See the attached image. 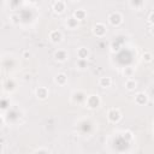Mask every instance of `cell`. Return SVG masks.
I'll list each match as a JSON object with an SVG mask.
<instances>
[{"label":"cell","mask_w":154,"mask_h":154,"mask_svg":"<svg viewBox=\"0 0 154 154\" xmlns=\"http://www.w3.org/2000/svg\"><path fill=\"white\" fill-rule=\"evenodd\" d=\"M36 154H48V152L46 149H40V150L36 152Z\"/></svg>","instance_id":"obj_24"},{"label":"cell","mask_w":154,"mask_h":154,"mask_svg":"<svg viewBox=\"0 0 154 154\" xmlns=\"http://www.w3.org/2000/svg\"><path fill=\"white\" fill-rule=\"evenodd\" d=\"M124 137H125L126 140H131V138H132V134H131L130 131H125V132H124Z\"/></svg>","instance_id":"obj_22"},{"label":"cell","mask_w":154,"mask_h":154,"mask_svg":"<svg viewBox=\"0 0 154 154\" xmlns=\"http://www.w3.org/2000/svg\"><path fill=\"white\" fill-rule=\"evenodd\" d=\"M67 57H69V54H67V52L64 51V49H58V51H55V53H54V59H55L57 61H65V60L67 59Z\"/></svg>","instance_id":"obj_6"},{"label":"cell","mask_w":154,"mask_h":154,"mask_svg":"<svg viewBox=\"0 0 154 154\" xmlns=\"http://www.w3.org/2000/svg\"><path fill=\"white\" fill-rule=\"evenodd\" d=\"M136 85H137V82L134 79V78H128L126 82H125V88L128 90H135L136 89Z\"/></svg>","instance_id":"obj_13"},{"label":"cell","mask_w":154,"mask_h":154,"mask_svg":"<svg viewBox=\"0 0 154 154\" xmlns=\"http://www.w3.org/2000/svg\"><path fill=\"white\" fill-rule=\"evenodd\" d=\"M100 103H101V100H100L99 95L93 94V95H89V96L85 99V105H87V107H89V108H91V109L97 108V107L100 106Z\"/></svg>","instance_id":"obj_1"},{"label":"cell","mask_w":154,"mask_h":154,"mask_svg":"<svg viewBox=\"0 0 154 154\" xmlns=\"http://www.w3.org/2000/svg\"><path fill=\"white\" fill-rule=\"evenodd\" d=\"M88 55H89V51L85 48V47H79L77 49V57L78 59H88Z\"/></svg>","instance_id":"obj_11"},{"label":"cell","mask_w":154,"mask_h":154,"mask_svg":"<svg viewBox=\"0 0 154 154\" xmlns=\"http://www.w3.org/2000/svg\"><path fill=\"white\" fill-rule=\"evenodd\" d=\"M49 40L53 43H58V42H60L63 40V34L59 30H52L49 32Z\"/></svg>","instance_id":"obj_5"},{"label":"cell","mask_w":154,"mask_h":154,"mask_svg":"<svg viewBox=\"0 0 154 154\" xmlns=\"http://www.w3.org/2000/svg\"><path fill=\"white\" fill-rule=\"evenodd\" d=\"M54 81H55L57 84H59V85H64V84L67 82V76H66L65 73L60 72V73H58V75L55 76Z\"/></svg>","instance_id":"obj_10"},{"label":"cell","mask_w":154,"mask_h":154,"mask_svg":"<svg viewBox=\"0 0 154 154\" xmlns=\"http://www.w3.org/2000/svg\"><path fill=\"white\" fill-rule=\"evenodd\" d=\"M122 20H123V17H122V14L119 13V12H112L109 16H108V22H109V24H112L113 26H118L120 23H122Z\"/></svg>","instance_id":"obj_3"},{"label":"cell","mask_w":154,"mask_h":154,"mask_svg":"<svg viewBox=\"0 0 154 154\" xmlns=\"http://www.w3.org/2000/svg\"><path fill=\"white\" fill-rule=\"evenodd\" d=\"M123 73H124V76H125V77L131 78V77H132V75H134V69H132L131 66H128V67H125V69L123 70Z\"/></svg>","instance_id":"obj_16"},{"label":"cell","mask_w":154,"mask_h":154,"mask_svg":"<svg viewBox=\"0 0 154 154\" xmlns=\"http://www.w3.org/2000/svg\"><path fill=\"white\" fill-rule=\"evenodd\" d=\"M99 84H100V87H102V88H108V87H111V84H112V79H111V77H107V76L101 77V78L99 79Z\"/></svg>","instance_id":"obj_12"},{"label":"cell","mask_w":154,"mask_h":154,"mask_svg":"<svg viewBox=\"0 0 154 154\" xmlns=\"http://www.w3.org/2000/svg\"><path fill=\"white\" fill-rule=\"evenodd\" d=\"M148 20H149V23H150L152 25H154V11L149 13V16H148Z\"/></svg>","instance_id":"obj_19"},{"label":"cell","mask_w":154,"mask_h":154,"mask_svg":"<svg viewBox=\"0 0 154 154\" xmlns=\"http://www.w3.org/2000/svg\"><path fill=\"white\" fill-rule=\"evenodd\" d=\"M29 57H30V53H29V51H24V52H23V58L28 59Z\"/></svg>","instance_id":"obj_23"},{"label":"cell","mask_w":154,"mask_h":154,"mask_svg":"<svg viewBox=\"0 0 154 154\" xmlns=\"http://www.w3.org/2000/svg\"><path fill=\"white\" fill-rule=\"evenodd\" d=\"M77 65L79 69H84L87 66V60L85 59H78L77 60Z\"/></svg>","instance_id":"obj_18"},{"label":"cell","mask_w":154,"mask_h":154,"mask_svg":"<svg viewBox=\"0 0 154 154\" xmlns=\"http://www.w3.org/2000/svg\"><path fill=\"white\" fill-rule=\"evenodd\" d=\"M93 32L96 36H99V37L103 36L106 34V26H105V24L103 23H96L94 25V28H93Z\"/></svg>","instance_id":"obj_4"},{"label":"cell","mask_w":154,"mask_h":154,"mask_svg":"<svg viewBox=\"0 0 154 154\" xmlns=\"http://www.w3.org/2000/svg\"><path fill=\"white\" fill-rule=\"evenodd\" d=\"M53 10H54V12H57V13H61V12L65 10V2H64V1H60V0L54 1V2H53Z\"/></svg>","instance_id":"obj_9"},{"label":"cell","mask_w":154,"mask_h":154,"mask_svg":"<svg viewBox=\"0 0 154 154\" xmlns=\"http://www.w3.org/2000/svg\"><path fill=\"white\" fill-rule=\"evenodd\" d=\"M147 101H148L147 94H144V93H138V94H136V96H135V102H136L137 105H144V103H147Z\"/></svg>","instance_id":"obj_8"},{"label":"cell","mask_w":154,"mask_h":154,"mask_svg":"<svg viewBox=\"0 0 154 154\" xmlns=\"http://www.w3.org/2000/svg\"><path fill=\"white\" fill-rule=\"evenodd\" d=\"M143 59L146 60V61H152L153 60V55H152V53H149V52H144L143 53Z\"/></svg>","instance_id":"obj_17"},{"label":"cell","mask_w":154,"mask_h":154,"mask_svg":"<svg viewBox=\"0 0 154 154\" xmlns=\"http://www.w3.org/2000/svg\"><path fill=\"white\" fill-rule=\"evenodd\" d=\"M85 16H87V13H85V11H84V10H82V8L76 10V11L73 12V17H75L77 20H82V19H84V18H85Z\"/></svg>","instance_id":"obj_14"},{"label":"cell","mask_w":154,"mask_h":154,"mask_svg":"<svg viewBox=\"0 0 154 154\" xmlns=\"http://www.w3.org/2000/svg\"><path fill=\"white\" fill-rule=\"evenodd\" d=\"M120 154H125V153H120Z\"/></svg>","instance_id":"obj_26"},{"label":"cell","mask_w":154,"mask_h":154,"mask_svg":"<svg viewBox=\"0 0 154 154\" xmlns=\"http://www.w3.org/2000/svg\"><path fill=\"white\" fill-rule=\"evenodd\" d=\"M107 118L112 123H118L120 120V118H122V113H120V111L118 108H111L108 111V113H107Z\"/></svg>","instance_id":"obj_2"},{"label":"cell","mask_w":154,"mask_h":154,"mask_svg":"<svg viewBox=\"0 0 154 154\" xmlns=\"http://www.w3.org/2000/svg\"><path fill=\"white\" fill-rule=\"evenodd\" d=\"M130 5L131 6H135V7H138V6H142L143 2L142 1H130Z\"/></svg>","instance_id":"obj_20"},{"label":"cell","mask_w":154,"mask_h":154,"mask_svg":"<svg viewBox=\"0 0 154 154\" xmlns=\"http://www.w3.org/2000/svg\"><path fill=\"white\" fill-rule=\"evenodd\" d=\"M18 18H19V17H18L17 14H12V16H11V20H12V23L17 24V23L19 22V20H18Z\"/></svg>","instance_id":"obj_21"},{"label":"cell","mask_w":154,"mask_h":154,"mask_svg":"<svg viewBox=\"0 0 154 154\" xmlns=\"http://www.w3.org/2000/svg\"><path fill=\"white\" fill-rule=\"evenodd\" d=\"M66 25H67L70 29H75V28H77V25H78V20L72 16V17L67 18V20H66Z\"/></svg>","instance_id":"obj_15"},{"label":"cell","mask_w":154,"mask_h":154,"mask_svg":"<svg viewBox=\"0 0 154 154\" xmlns=\"http://www.w3.org/2000/svg\"><path fill=\"white\" fill-rule=\"evenodd\" d=\"M150 32L154 35V25H152V29H150Z\"/></svg>","instance_id":"obj_25"},{"label":"cell","mask_w":154,"mask_h":154,"mask_svg":"<svg viewBox=\"0 0 154 154\" xmlns=\"http://www.w3.org/2000/svg\"><path fill=\"white\" fill-rule=\"evenodd\" d=\"M36 96L38 99H41V100L47 99V96H48V89L46 87H38L36 89Z\"/></svg>","instance_id":"obj_7"}]
</instances>
